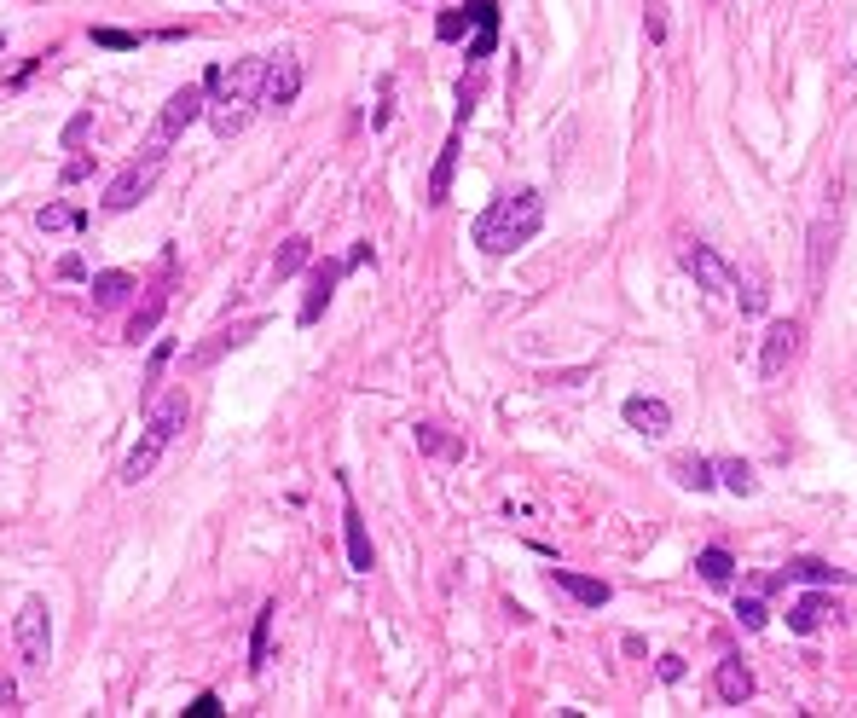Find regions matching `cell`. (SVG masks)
<instances>
[{"instance_id": "obj_1", "label": "cell", "mask_w": 857, "mask_h": 718, "mask_svg": "<svg viewBox=\"0 0 857 718\" xmlns=\"http://www.w3.org/2000/svg\"><path fill=\"white\" fill-rule=\"evenodd\" d=\"M539 226H545V197L522 186V192H504L487 203V215L475 221V244H481V255H516L522 244H533Z\"/></svg>"}, {"instance_id": "obj_2", "label": "cell", "mask_w": 857, "mask_h": 718, "mask_svg": "<svg viewBox=\"0 0 857 718\" xmlns=\"http://www.w3.org/2000/svg\"><path fill=\"white\" fill-rule=\"evenodd\" d=\"M261 76H267V58H238L232 70H221V87H215V105H209V128L221 139H238L255 116V99H261Z\"/></svg>"}, {"instance_id": "obj_3", "label": "cell", "mask_w": 857, "mask_h": 718, "mask_svg": "<svg viewBox=\"0 0 857 718\" xmlns=\"http://www.w3.org/2000/svg\"><path fill=\"white\" fill-rule=\"evenodd\" d=\"M186 417H192V400H186V394H163V400L145 406V435H139L134 452L122 458V481H128V487H139L145 475L157 470V458H163L168 441L186 429Z\"/></svg>"}, {"instance_id": "obj_4", "label": "cell", "mask_w": 857, "mask_h": 718, "mask_svg": "<svg viewBox=\"0 0 857 718\" xmlns=\"http://www.w3.org/2000/svg\"><path fill=\"white\" fill-rule=\"evenodd\" d=\"M209 111V87L203 82H186V87H174L163 99V111H157V122H151V134H145V145L139 151H151V157H168V145L192 128L197 116Z\"/></svg>"}, {"instance_id": "obj_5", "label": "cell", "mask_w": 857, "mask_h": 718, "mask_svg": "<svg viewBox=\"0 0 857 718\" xmlns=\"http://www.w3.org/2000/svg\"><path fill=\"white\" fill-rule=\"evenodd\" d=\"M163 163H168V157H151V151H139L134 163L122 168L111 186H105V197H99V203H105V215H128V209H139L145 197L157 192V180H163Z\"/></svg>"}, {"instance_id": "obj_6", "label": "cell", "mask_w": 857, "mask_h": 718, "mask_svg": "<svg viewBox=\"0 0 857 718\" xmlns=\"http://www.w3.org/2000/svg\"><path fill=\"white\" fill-rule=\"evenodd\" d=\"M12 643H18V661L24 666H47V655H53V620H47L41 597H24L18 620H12Z\"/></svg>"}, {"instance_id": "obj_7", "label": "cell", "mask_w": 857, "mask_h": 718, "mask_svg": "<svg viewBox=\"0 0 857 718\" xmlns=\"http://www.w3.org/2000/svg\"><path fill=\"white\" fill-rule=\"evenodd\" d=\"M684 267L695 273L701 290H713V296H724V302H742V273H736L713 244H684Z\"/></svg>"}, {"instance_id": "obj_8", "label": "cell", "mask_w": 857, "mask_h": 718, "mask_svg": "<svg viewBox=\"0 0 857 718\" xmlns=\"http://www.w3.org/2000/svg\"><path fill=\"white\" fill-rule=\"evenodd\" d=\"M267 331V319L255 313V319H232V325H221V331H209L203 342H197L192 354H186V371H209V365H221L232 348H244V342H255V336Z\"/></svg>"}, {"instance_id": "obj_9", "label": "cell", "mask_w": 857, "mask_h": 718, "mask_svg": "<svg viewBox=\"0 0 857 718\" xmlns=\"http://www.w3.org/2000/svg\"><path fill=\"white\" fill-rule=\"evenodd\" d=\"M800 342H805L800 319H776L771 331H765V348H759V377H765V383H782L788 365L800 359Z\"/></svg>"}, {"instance_id": "obj_10", "label": "cell", "mask_w": 857, "mask_h": 718, "mask_svg": "<svg viewBox=\"0 0 857 718\" xmlns=\"http://www.w3.org/2000/svg\"><path fill=\"white\" fill-rule=\"evenodd\" d=\"M296 93H302V58H296V53H273V58H267V76H261V99H255V105H267V111H290V105H296Z\"/></svg>"}, {"instance_id": "obj_11", "label": "cell", "mask_w": 857, "mask_h": 718, "mask_svg": "<svg viewBox=\"0 0 857 718\" xmlns=\"http://www.w3.org/2000/svg\"><path fill=\"white\" fill-rule=\"evenodd\" d=\"M342 273H348L342 261H313V267H307V290H302V307H296V325H319V319H325Z\"/></svg>"}, {"instance_id": "obj_12", "label": "cell", "mask_w": 857, "mask_h": 718, "mask_svg": "<svg viewBox=\"0 0 857 718\" xmlns=\"http://www.w3.org/2000/svg\"><path fill=\"white\" fill-rule=\"evenodd\" d=\"M342 493H348V481H342ZM342 539H348V562H354V574H371L377 568V551H371V533H365V516L354 493H348V510H342Z\"/></svg>"}, {"instance_id": "obj_13", "label": "cell", "mask_w": 857, "mask_h": 718, "mask_svg": "<svg viewBox=\"0 0 857 718\" xmlns=\"http://www.w3.org/2000/svg\"><path fill=\"white\" fill-rule=\"evenodd\" d=\"M87 290H93V313H116V307H128L139 296V278L134 273H93L87 278Z\"/></svg>"}, {"instance_id": "obj_14", "label": "cell", "mask_w": 857, "mask_h": 718, "mask_svg": "<svg viewBox=\"0 0 857 718\" xmlns=\"http://www.w3.org/2000/svg\"><path fill=\"white\" fill-rule=\"evenodd\" d=\"M412 441L423 458H435V464H458L464 458V435H452V429H441V423H417Z\"/></svg>"}, {"instance_id": "obj_15", "label": "cell", "mask_w": 857, "mask_h": 718, "mask_svg": "<svg viewBox=\"0 0 857 718\" xmlns=\"http://www.w3.org/2000/svg\"><path fill=\"white\" fill-rule=\"evenodd\" d=\"M163 313H168V290L157 284V290H145V302H134V313H128V342H151L157 336V325H163Z\"/></svg>"}, {"instance_id": "obj_16", "label": "cell", "mask_w": 857, "mask_h": 718, "mask_svg": "<svg viewBox=\"0 0 857 718\" xmlns=\"http://www.w3.org/2000/svg\"><path fill=\"white\" fill-rule=\"evenodd\" d=\"M713 690H719L724 707H742L747 695H753V672L742 666V655H724V661L713 666Z\"/></svg>"}, {"instance_id": "obj_17", "label": "cell", "mask_w": 857, "mask_h": 718, "mask_svg": "<svg viewBox=\"0 0 857 718\" xmlns=\"http://www.w3.org/2000/svg\"><path fill=\"white\" fill-rule=\"evenodd\" d=\"M626 423H632L637 435H666L672 429V406L655 400V394H632L626 400Z\"/></svg>"}, {"instance_id": "obj_18", "label": "cell", "mask_w": 857, "mask_h": 718, "mask_svg": "<svg viewBox=\"0 0 857 718\" xmlns=\"http://www.w3.org/2000/svg\"><path fill=\"white\" fill-rule=\"evenodd\" d=\"M551 585H556V591H568V597L585 603V608H603L614 597L609 580H591V574H574V568H551Z\"/></svg>"}, {"instance_id": "obj_19", "label": "cell", "mask_w": 857, "mask_h": 718, "mask_svg": "<svg viewBox=\"0 0 857 718\" xmlns=\"http://www.w3.org/2000/svg\"><path fill=\"white\" fill-rule=\"evenodd\" d=\"M458 151H464V134L452 128L441 145V157H435V174H429V209H441L446 197H452V168H458Z\"/></svg>"}, {"instance_id": "obj_20", "label": "cell", "mask_w": 857, "mask_h": 718, "mask_svg": "<svg viewBox=\"0 0 857 718\" xmlns=\"http://www.w3.org/2000/svg\"><path fill=\"white\" fill-rule=\"evenodd\" d=\"M672 481L690 487V493H713V487H719V470H713L707 458H695V452H678V458H672Z\"/></svg>"}, {"instance_id": "obj_21", "label": "cell", "mask_w": 857, "mask_h": 718, "mask_svg": "<svg viewBox=\"0 0 857 718\" xmlns=\"http://www.w3.org/2000/svg\"><path fill=\"white\" fill-rule=\"evenodd\" d=\"M307 267H313V238H307V232H296V238H284V249L273 255V278L284 284V278L307 273Z\"/></svg>"}, {"instance_id": "obj_22", "label": "cell", "mask_w": 857, "mask_h": 718, "mask_svg": "<svg viewBox=\"0 0 857 718\" xmlns=\"http://www.w3.org/2000/svg\"><path fill=\"white\" fill-rule=\"evenodd\" d=\"M273 614H278V603H261V614H255V632H249V672H255V678L267 672V649H273Z\"/></svg>"}, {"instance_id": "obj_23", "label": "cell", "mask_w": 857, "mask_h": 718, "mask_svg": "<svg viewBox=\"0 0 857 718\" xmlns=\"http://www.w3.org/2000/svg\"><path fill=\"white\" fill-rule=\"evenodd\" d=\"M168 359H174V342L163 336V342L151 348V359H145V371H139V406H151V400H157V383H163Z\"/></svg>"}, {"instance_id": "obj_24", "label": "cell", "mask_w": 857, "mask_h": 718, "mask_svg": "<svg viewBox=\"0 0 857 718\" xmlns=\"http://www.w3.org/2000/svg\"><path fill=\"white\" fill-rule=\"evenodd\" d=\"M695 574H701L707 585H730V580H736V562H730L724 545H707V551L695 556Z\"/></svg>"}, {"instance_id": "obj_25", "label": "cell", "mask_w": 857, "mask_h": 718, "mask_svg": "<svg viewBox=\"0 0 857 718\" xmlns=\"http://www.w3.org/2000/svg\"><path fill=\"white\" fill-rule=\"evenodd\" d=\"M829 244H834V226L817 221L811 226V296H823V273H829Z\"/></svg>"}, {"instance_id": "obj_26", "label": "cell", "mask_w": 857, "mask_h": 718, "mask_svg": "<svg viewBox=\"0 0 857 718\" xmlns=\"http://www.w3.org/2000/svg\"><path fill=\"white\" fill-rule=\"evenodd\" d=\"M823 620H829V597H800V603L788 608V626H794L800 637H811Z\"/></svg>"}, {"instance_id": "obj_27", "label": "cell", "mask_w": 857, "mask_h": 718, "mask_svg": "<svg viewBox=\"0 0 857 718\" xmlns=\"http://www.w3.org/2000/svg\"><path fill=\"white\" fill-rule=\"evenodd\" d=\"M35 221H41V232H82L87 215L76 209V203H47V209H41Z\"/></svg>"}, {"instance_id": "obj_28", "label": "cell", "mask_w": 857, "mask_h": 718, "mask_svg": "<svg viewBox=\"0 0 857 718\" xmlns=\"http://www.w3.org/2000/svg\"><path fill=\"white\" fill-rule=\"evenodd\" d=\"M782 574H788V580H811V585H840V580H846L840 568H829V562H817V556H800V562H788Z\"/></svg>"}, {"instance_id": "obj_29", "label": "cell", "mask_w": 857, "mask_h": 718, "mask_svg": "<svg viewBox=\"0 0 857 718\" xmlns=\"http://www.w3.org/2000/svg\"><path fill=\"white\" fill-rule=\"evenodd\" d=\"M713 470H719V481H724V487H730V493H736V498L759 493V475L747 470L742 458H724V464H713Z\"/></svg>"}, {"instance_id": "obj_30", "label": "cell", "mask_w": 857, "mask_h": 718, "mask_svg": "<svg viewBox=\"0 0 857 718\" xmlns=\"http://www.w3.org/2000/svg\"><path fill=\"white\" fill-rule=\"evenodd\" d=\"M87 134H93V111H76L70 122H64V134H58V139H64V151H82Z\"/></svg>"}, {"instance_id": "obj_31", "label": "cell", "mask_w": 857, "mask_h": 718, "mask_svg": "<svg viewBox=\"0 0 857 718\" xmlns=\"http://www.w3.org/2000/svg\"><path fill=\"white\" fill-rule=\"evenodd\" d=\"M93 47H111V53H134L139 35H128V29H93Z\"/></svg>"}, {"instance_id": "obj_32", "label": "cell", "mask_w": 857, "mask_h": 718, "mask_svg": "<svg viewBox=\"0 0 857 718\" xmlns=\"http://www.w3.org/2000/svg\"><path fill=\"white\" fill-rule=\"evenodd\" d=\"M736 620H742L747 632H765V620H771V614H765L759 597H742V603H736Z\"/></svg>"}, {"instance_id": "obj_33", "label": "cell", "mask_w": 857, "mask_h": 718, "mask_svg": "<svg viewBox=\"0 0 857 718\" xmlns=\"http://www.w3.org/2000/svg\"><path fill=\"white\" fill-rule=\"evenodd\" d=\"M470 24H475V12H441V24H435V35H441V41H458V35H464Z\"/></svg>"}, {"instance_id": "obj_34", "label": "cell", "mask_w": 857, "mask_h": 718, "mask_svg": "<svg viewBox=\"0 0 857 718\" xmlns=\"http://www.w3.org/2000/svg\"><path fill=\"white\" fill-rule=\"evenodd\" d=\"M87 174H93V151H76V157L64 163V174H58V180H64V186H76V180H87Z\"/></svg>"}, {"instance_id": "obj_35", "label": "cell", "mask_w": 857, "mask_h": 718, "mask_svg": "<svg viewBox=\"0 0 857 718\" xmlns=\"http://www.w3.org/2000/svg\"><path fill=\"white\" fill-rule=\"evenodd\" d=\"M186 713H192V718H221L226 707H221V695H215V690H203V695L192 701V707H186Z\"/></svg>"}, {"instance_id": "obj_36", "label": "cell", "mask_w": 857, "mask_h": 718, "mask_svg": "<svg viewBox=\"0 0 857 718\" xmlns=\"http://www.w3.org/2000/svg\"><path fill=\"white\" fill-rule=\"evenodd\" d=\"M655 672H661V684H678V678H684V661H678V655H661Z\"/></svg>"}, {"instance_id": "obj_37", "label": "cell", "mask_w": 857, "mask_h": 718, "mask_svg": "<svg viewBox=\"0 0 857 718\" xmlns=\"http://www.w3.org/2000/svg\"><path fill=\"white\" fill-rule=\"evenodd\" d=\"M0 713H18V684L0 672Z\"/></svg>"}, {"instance_id": "obj_38", "label": "cell", "mask_w": 857, "mask_h": 718, "mask_svg": "<svg viewBox=\"0 0 857 718\" xmlns=\"http://www.w3.org/2000/svg\"><path fill=\"white\" fill-rule=\"evenodd\" d=\"M58 278H87L82 255H64V261H58Z\"/></svg>"}, {"instance_id": "obj_39", "label": "cell", "mask_w": 857, "mask_h": 718, "mask_svg": "<svg viewBox=\"0 0 857 718\" xmlns=\"http://www.w3.org/2000/svg\"><path fill=\"white\" fill-rule=\"evenodd\" d=\"M0 47H6V35H0Z\"/></svg>"}]
</instances>
